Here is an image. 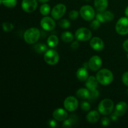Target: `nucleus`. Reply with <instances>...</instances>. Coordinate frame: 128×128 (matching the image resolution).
Returning a JSON list of instances; mask_svg holds the SVG:
<instances>
[{
    "label": "nucleus",
    "mask_w": 128,
    "mask_h": 128,
    "mask_svg": "<svg viewBox=\"0 0 128 128\" xmlns=\"http://www.w3.org/2000/svg\"><path fill=\"white\" fill-rule=\"evenodd\" d=\"M55 120H50V126L52 128H54L56 126L57 124V122Z\"/></svg>",
    "instance_id": "obj_39"
},
{
    "label": "nucleus",
    "mask_w": 128,
    "mask_h": 128,
    "mask_svg": "<svg viewBox=\"0 0 128 128\" xmlns=\"http://www.w3.org/2000/svg\"><path fill=\"white\" fill-rule=\"evenodd\" d=\"M92 32L91 30L86 28H80L76 30L75 32V38L78 41H87L91 39Z\"/></svg>",
    "instance_id": "obj_6"
},
{
    "label": "nucleus",
    "mask_w": 128,
    "mask_h": 128,
    "mask_svg": "<svg viewBox=\"0 0 128 128\" xmlns=\"http://www.w3.org/2000/svg\"><path fill=\"white\" fill-rule=\"evenodd\" d=\"M90 45L91 48L96 51H101L104 48V43L102 39L99 37H93L91 39Z\"/></svg>",
    "instance_id": "obj_13"
},
{
    "label": "nucleus",
    "mask_w": 128,
    "mask_h": 128,
    "mask_svg": "<svg viewBox=\"0 0 128 128\" xmlns=\"http://www.w3.org/2000/svg\"><path fill=\"white\" fill-rule=\"evenodd\" d=\"M50 10H51V7H50V6L48 4L46 3H44L43 4L41 5L40 9V12L43 16L48 15L50 12Z\"/></svg>",
    "instance_id": "obj_26"
},
{
    "label": "nucleus",
    "mask_w": 128,
    "mask_h": 128,
    "mask_svg": "<svg viewBox=\"0 0 128 128\" xmlns=\"http://www.w3.org/2000/svg\"><path fill=\"white\" fill-rule=\"evenodd\" d=\"M34 48L38 53H45L48 51V46L42 43L36 44Z\"/></svg>",
    "instance_id": "obj_23"
},
{
    "label": "nucleus",
    "mask_w": 128,
    "mask_h": 128,
    "mask_svg": "<svg viewBox=\"0 0 128 128\" xmlns=\"http://www.w3.org/2000/svg\"><path fill=\"white\" fill-rule=\"evenodd\" d=\"M40 37V31L37 28H31L26 30L23 35L25 42L30 44H34L38 41Z\"/></svg>",
    "instance_id": "obj_2"
},
{
    "label": "nucleus",
    "mask_w": 128,
    "mask_h": 128,
    "mask_svg": "<svg viewBox=\"0 0 128 128\" xmlns=\"http://www.w3.org/2000/svg\"><path fill=\"white\" fill-rule=\"evenodd\" d=\"M96 19H97L98 20H99L101 23H104V22H106V20H105L104 18V16L103 12H100L99 13H98L97 14H96Z\"/></svg>",
    "instance_id": "obj_33"
},
{
    "label": "nucleus",
    "mask_w": 128,
    "mask_h": 128,
    "mask_svg": "<svg viewBox=\"0 0 128 128\" xmlns=\"http://www.w3.org/2000/svg\"><path fill=\"white\" fill-rule=\"evenodd\" d=\"M102 62L101 57L97 55L92 56L88 62V68L93 71H96L100 70L102 66Z\"/></svg>",
    "instance_id": "obj_12"
},
{
    "label": "nucleus",
    "mask_w": 128,
    "mask_h": 128,
    "mask_svg": "<svg viewBox=\"0 0 128 128\" xmlns=\"http://www.w3.org/2000/svg\"><path fill=\"white\" fill-rule=\"evenodd\" d=\"M126 92H127V94H128V88L127 91H126Z\"/></svg>",
    "instance_id": "obj_43"
},
{
    "label": "nucleus",
    "mask_w": 128,
    "mask_h": 128,
    "mask_svg": "<svg viewBox=\"0 0 128 128\" xmlns=\"http://www.w3.org/2000/svg\"><path fill=\"white\" fill-rule=\"evenodd\" d=\"M94 6L98 11L103 12L108 8V0H94Z\"/></svg>",
    "instance_id": "obj_18"
},
{
    "label": "nucleus",
    "mask_w": 128,
    "mask_h": 128,
    "mask_svg": "<svg viewBox=\"0 0 128 128\" xmlns=\"http://www.w3.org/2000/svg\"><path fill=\"white\" fill-rule=\"evenodd\" d=\"M128 110V105L124 101H121L119 102L115 107L114 113L118 116H122L126 114Z\"/></svg>",
    "instance_id": "obj_15"
},
{
    "label": "nucleus",
    "mask_w": 128,
    "mask_h": 128,
    "mask_svg": "<svg viewBox=\"0 0 128 128\" xmlns=\"http://www.w3.org/2000/svg\"><path fill=\"white\" fill-rule=\"evenodd\" d=\"M40 2H42V3H46V2H48L50 0H38Z\"/></svg>",
    "instance_id": "obj_41"
},
{
    "label": "nucleus",
    "mask_w": 128,
    "mask_h": 128,
    "mask_svg": "<svg viewBox=\"0 0 128 128\" xmlns=\"http://www.w3.org/2000/svg\"><path fill=\"white\" fill-rule=\"evenodd\" d=\"M1 4L5 7L12 8L17 4V0H1Z\"/></svg>",
    "instance_id": "obj_24"
},
{
    "label": "nucleus",
    "mask_w": 128,
    "mask_h": 128,
    "mask_svg": "<svg viewBox=\"0 0 128 128\" xmlns=\"http://www.w3.org/2000/svg\"><path fill=\"white\" fill-rule=\"evenodd\" d=\"M66 11V6L64 4L60 3L54 6L51 10V16L55 20H60L64 15Z\"/></svg>",
    "instance_id": "obj_9"
},
{
    "label": "nucleus",
    "mask_w": 128,
    "mask_h": 128,
    "mask_svg": "<svg viewBox=\"0 0 128 128\" xmlns=\"http://www.w3.org/2000/svg\"><path fill=\"white\" fill-rule=\"evenodd\" d=\"M47 43L49 47L53 48L57 46L59 43V38L56 35H50L47 40Z\"/></svg>",
    "instance_id": "obj_21"
},
{
    "label": "nucleus",
    "mask_w": 128,
    "mask_h": 128,
    "mask_svg": "<svg viewBox=\"0 0 128 128\" xmlns=\"http://www.w3.org/2000/svg\"><path fill=\"white\" fill-rule=\"evenodd\" d=\"M113 101L110 99H104L100 102L98 105V111L102 115H110L114 109Z\"/></svg>",
    "instance_id": "obj_3"
},
{
    "label": "nucleus",
    "mask_w": 128,
    "mask_h": 128,
    "mask_svg": "<svg viewBox=\"0 0 128 128\" xmlns=\"http://www.w3.org/2000/svg\"><path fill=\"white\" fill-rule=\"evenodd\" d=\"M59 26L62 28V29H68L70 27L71 24H70V21L66 19H62L59 22Z\"/></svg>",
    "instance_id": "obj_28"
},
{
    "label": "nucleus",
    "mask_w": 128,
    "mask_h": 128,
    "mask_svg": "<svg viewBox=\"0 0 128 128\" xmlns=\"http://www.w3.org/2000/svg\"><path fill=\"white\" fill-rule=\"evenodd\" d=\"M122 81L123 84L128 86V71L124 72L122 76Z\"/></svg>",
    "instance_id": "obj_34"
},
{
    "label": "nucleus",
    "mask_w": 128,
    "mask_h": 128,
    "mask_svg": "<svg viewBox=\"0 0 128 128\" xmlns=\"http://www.w3.org/2000/svg\"><path fill=\"white\" fill-rule=\"evenodd\" d=\"M116 31L120 35L128 34V17H122L116 24Z\"/></svg>",
    "instance_id": "obj_7"
},
{
    "label": "nucleus",
    "mask_w": 128,
    "mask_h": 128,
    "mask_svg": "<svg viewBox=\"0 0 128 128\" xmlns=\"http://www.w3.org/2000/svg\"><path fill=\"white\" fill-rule=\"evenodd\" d=\"M64 108L65 110L70 112H73L76 111L78 108L79 102L77 99L72 96H68L64 101Z\"/></svg>",
    "instance_id": "obj_8"
},
{
    "label": "nucleus",
    "mask_w": 128,
    "mask_h": 128,
    "mask_svg": "<svg viewBox=\"0 0 128 128\" xmlns=\"http://www.w3.org/2000/svg\"><path fill=\"white\" fill-rule=\"evenodd\" d=\"M72 116H73V115L70 116V117L69 118V119H66V120L63 121L62 127L68 128L72 127V126H73L74 124L76 122V120H75V119H74L75 117L73 118Z\"/></svg>",
    "instance_id": "obj_25"
},
{
    "label": "nucleus",
    "mask_w": 128,
    "mask_h": 128,
    "mask_svg": "<svg viewBox=\"0 0 128 128\" xmlns=\"http://www.w3.org/2000/svg\"><path fill=\"white\" fill-rule=\"evenodd\" d=\"M101 22H100L99 20H98L97 19L96 20H93V21L91 22V24H90V26H91V28L94 30H96L100 28V25H101Z\"/></svg>",
    "instance_id": "obj_31"
},
{
    "label": "nucleus",
    "mask_w": 128,
    "mask_h": 128,
    "mask_svg": "<svg viewBox=\"0 0 128 128\" xmlns=\"http://www.w3.org/2000/svg\"><path fill=\"white\" fill-rule=\"evenodd\" d=\"M44 60L49 65H55L60 61V55L53 49L48 50L44 54Z\"/></svg>",
    "instance_id": "obj_4"
},
{
    "label": "nucleus",
    "mask_w": 128,
    "mask_h": 128,
    "mask_svg": "<svg viewBox=\"0 0 128 128\" xmlns=\"http://www.w3.org/2000/svg\"><path fill=\"white\" fill-rule=\"evenodd\" d=\"M125 14H126V16L127 17H128V6L126 8V10H125Z\"/></svg>",
    "instance_id": "obj_42"
},
{
    "label": "nucleus",
    "mask_w": 128,
    "mask_h": 128,
    "mask_svg": "<svg viewBox=\"0 0 128 128\" xmlns=\"http://www.w3.org/2000/svg\"><path fill=\"white\" fill-rule=\"evenodd\" d=\"M110 124V120L108 117H104L101 119V124L103 126H107Z\"/></svg>",
    "instance_id": "obj_35"
},
{
    "label": "nucleus",
    "mask_w": 128,
    "mask_h": 128,
    "mask_svg": "<svg viewBox=\"0 0 128 128\" xmlns=\"http://www.w3.org/2000/svg\"><path fill=\"white\" fill-rule=\"evenodd\" d=\"M80 13L82 18L87 21H92L95 17L94 10L90 5L82 6L80 9Z\"/></svg>",
    "instance_id": "obj_5"
},
{
    "label": "nucleus",
    "mask_w": 128,
    "mask_h": 128,
    "mask_svg": "<svg viewBox=\"0 0 128 128\" xmlns=\"http://www.w3.org/2000/svg\"><path fill=\"white\" fill-rule=\"evenodd\" d=\"M67 111V110H66ZM64 109L58 108L52 112V117L54 120L58 121H64L68 118V112Z\"/></svg>",
    "instance_id": "obj_14"
},
{
    "label": "nucleus",
    "mask_w": 128,
    "mask_h": 128,
    "mask_svg": "<svg viewBox=\"0 0 128 128\" xmlns=\"http://www.w3.org/2000/svg\"><path fill=\"white\" fill-rule=\"evenodd\" d=\"M80 14V12L78 11H76V10H72V11H70V13H69V18H70L71 20H76V19H78Z\"/></svg>",
    "instance_id": "obj_30"
},
{
    "label": "nucleus",
    "mask_w": 128,
    "mask_h": 128,
    "mask_svg": "<svg viewBox=\"0 0 128 128\" xmlns=\"http://www.w3.org/2000/svg\"><path fill=\"white\" fill-rule=\"evenodd\" d=\"M103 14L104 16V18L106 20V21H111L112 20H114V15L112 13L111 11H103Z\"/></svg>",
    "instance_id": "obj_29"
},
{
    "label": "nucleus",
    "mask_w": 128,
    "mask_h": 128,
    "mask_svg": "<svg viewBox=\"0 0 128 128\" xmlns=\"http://www.w3.org/2000/svg\"><path fill=\"white\" fill-rule=\"evenodd\" d=\"M76 76L78 79L81 81H85L87 80V79L89 78L88 71L87 69L85 67L80 68L76 72Z\"/></svg>",
    "instance_id": "obj_19"
},
{
    "label": "nucleus",
    "mask_w": 128,
    "mask_h": 128,
    "mask_svg": "<svg viewBox=\"0 0 128 128\" xmlns=\"http://www.w3.org/2000/svg\"><path fill=\"white\" fill-rule=\"evenodd\" d=\"M40 25L45 31H51L56 27V22L54 21V19L45 16V17L41 19L40 21Z\"/></svg>",
    "instance_id": "obj_10"
},
{
    "label": "nucleus",
    "mask_w": 128,
    "mask_h": 128,
    "mask_svg": "<svg viewBox=\"0 0 128 128\" xmlns=\"http://www.w3.org/2000/svg\"><path fill=\"white\" fill-rule=\"evenodd\" d=\"M91 91L86 88H80L77 91H76V96L78 98L81 99V100H88L90 98L91 95Z\"/></svg>",
    "instance_id": "obj_20"
},
{
    "label": "nucleus",
    "mask_w": 128,
    "mask_h": 128,
    "mask_svg": "<svg viewBox=\"0 0 128 128\" xmlns=\"http://www.w3.org/2000/svg\"><path fill=\"white\" fill-rule=\"evenodd\" d=\"M2 30L5 32H9L13 30L14 25L11 22H4L2 24Z\"/></svg>",
    "instance_id": "obj_27"
},
{
    "label": "nucleus",
    "mask_w": 128,
    "mask_h": 128,
    "mask_svg": "<svg viewBox=\"0 0 128 128\" xmlns=\"http://www.w3.org/2000/svg\"><path fill=\"white\" fill-rule=\"evenodd\" d=\"M96 78L99 83L103 86H108L113 81L114 76L112 71L108 69L100 70L96 74Z\"/></svg>",
    "instance_id": "obj_1"
},
{
    "label": "nucleus",
    "mask_w": 128,
    "mask_h": 128,
    "mask_svg": "<svg viewBox=\"0 0 128 128\" xmlns=\"http://www.w3.org/2000/svg\"><path fill=\"white\" fill-rule=\"evenodd\" d=\"M127 58H128V54H127Z\"/></svg>",
    "instance_id": "obj_44"
},
{
    "label": "nucleus",
    "mask_w": 128,
    "mask_h": 128,
    "mask_svg": "<svg viewBox=\"0 0 128 128\" xmlns=\"http://www.w3.org/2000/svg\"><path fill=\"white\" fill-rule=\"evenodd\" d=\"M74 36L70 31H65L61 34V40L66 43H69L73 41Z\"/></svg>",
    "instance_id": "obj_22"
},
{
    "label": "nucleus",
    "mask_w": 128,
    "mask_h": 128,
    "mask_svg": "<svg viewBox=\"0 0 128 128\" xmlns=\"http://www.w3.org/2000/svg\"><path fill=\"white\" fill-rule=\"evenodd\" d=\"M99 96V92L97 90L93 91H91V95L90 98H96Z\"/></svg>",
    "instance_id": "obj_37"
},
{
    "label": "nucleus",
    "mask_w": 128,
    "mask_h": 128,
    "mask_svg": "<svg viewBox=\"0 0 128 128\" xmlns=\"http://www.w3.org/2000/svg\"><path fill=\"white\" fill-rule=\"evenodd\" d=\"M98 81L96 77L95 78L93 76H89L88 78L86 81V87L90 90V91H93L97 90L98 86Z\"/></svg>",
    "instance_id": "obj_16"
},
{
    "label": "nucleus",
    "mask_w": 128,
    "mask_h": 128,
    "mask_svg": "<svg viewBox=\"0 0 128 128\" xmlns=\"http://www.w3.org/2000/svg\"><path fill=\"white\" fill-rule=\"evenodd\" d=\"M79 46H80V44H79L78 41H73L71 44V47L72 50H77Z\"/></svg>",
    "instance_id": "obj_36"
},
{
    "label": "nucleus",
    "mask_w": 128,
    "mask_h": 128,
    "mask_svg": "<svg viewBox=\"0 0 128 128\" xmlns=\"http://www.w3.org/2000/svg\"><path fill=\"white\" fill-rule=\"evenodd\" d=\"M122 47H123L124 50L128 52V40H126V41H124L123 44H122Z\"/></svg>",
    "instance_id": "obj_38"
},
{
    "label": "nucleus",
    "mask_w": 128,
    "mask_h": 128,
    "mask_svg": "<svg viewBox=\"0 0 128 128\" xmlns=\"http://www.w3.org/2000/svg\"><path fill=\"white\" fill-rule=\"evenodd\" d=\"M118 118V116L117 115L115 114L114 113L113 114L111 115V119H112V120H113V121H116V120H117Z\"/></svg>",
    "instance_id": "obj_40"
},
{
    "label": "nucleus",
    "mask_w": 128,
    "mask_h": 128,
    "mask_svg": "<svg viewBox=\"0 0 128 128\" xmlns=\"http://www.w3.org/2000/svg\"><path fill=\"white\" fill-rule=\"evenodd\" d=\"M81 108L84 111H89L91 109V105L87 101H82L81 103Z\"/></svg>",
    "instance_id": "obj_32"
},
{
    "label": "nucleus",
    "mask_w": 128,
    "mask_h": 128,
    "mask_svg": "<svg viewBox=\"0 0 128 128\" xmlns=\"http://www.w3.org/2000/svg\"><path fill=\"white\" fill-rule=\"evenodd\" d=\"M21 7L22 10L28 13L34 12L38 7L37 0H22Z\"/></svg>",
    "instance_id": "obj_11"
},
{
    "label": "nucleus",
    "mask_w": 128,
    "mask_h": 128,
    "mask_svg": "<svg viewBox=\"0 0 128 128\" xmlns=\"http://www.w3.org/2000/svg\"><path fill=\"white\" fill-rule=\"evenodd\" d=\"M100 118V112L97 111H91L86 115V120L90 123L94 124L97 122Z\"/></svg>",
    "instance_id": "obj_17"
}]
</instances>
